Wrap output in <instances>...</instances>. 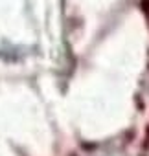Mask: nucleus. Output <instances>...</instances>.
<instances>
[{
	"label": "nucleus",
	"mask_w": 149,
	"mask_h": 156,
	"mask_svg": "<svg viewBox=\"0 0 149 156\" xmlns=\"http://www.w3.org/2000/svg\"><path fill=\"white\" fill-rule=\"evenodd\" d=\"M94 156H125L123 152H118V151H103V152H98Z\"/></svg>",
	"instance_id": "nucleus-1"
}]
</instances>
